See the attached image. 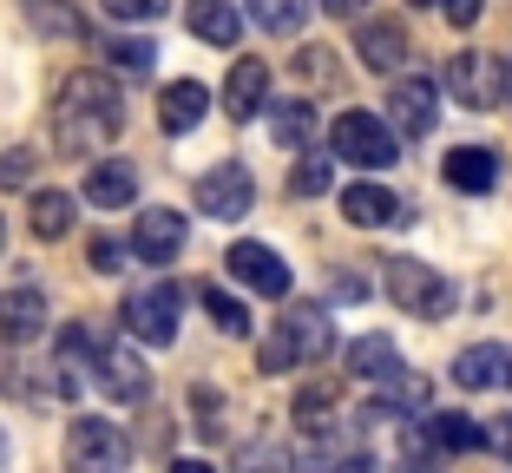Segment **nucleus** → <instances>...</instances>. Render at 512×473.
<instances>
[{
    "instance_id": "nucleus-1",
    "label": "nucleus",
    "mask_w": 512,
    "mask_h": 473,
    "mask_svg": "<svg viewBox=\"0 0 512 473\" xmlns=\"http://www.w3.org/2000/svg\"><path fill=\"white\" fill-rule=\"evenodd\" d=\"M119 132H125V92H119L112 73L86 66V73H73L60 92H53V145H60L66 158L106 152Z\"/></svg>"
},
{
    "instance_id": "nucleus-2",
    "label": "nucleus",
    "mask_w": 512,
    "mask_h": 473,
    "mask_svg": "<svg viewBox=\"0 0 512 473\" xmlns=\"http://www.w3.org/2000/svg\"><path fill=\"white\" fill-rule=\"evenodd\" d=\"M335 349V329L316 303H289V316L276 322V336L263 342V375H289L302 362H322Z\"/></svg>"
},
{
    "instance_id": "nucleus-3",
    "label": "nucleus",
    "mask_w": 512,
    "mask_h": 473,
    "mask_svg": "<svg viewBox=\"0 0 512 473\" xmlns=\"http://www.w3.org/2000/svg\"><path fill=\"white\" fill-rule=\"evenodd\" d=\"M119 316H125V336L151 342V349H171V342H178V316H184V290L171 283V276L138 283V290L119 303Z\"/></svg>"
},
{
    "instance_id": "nucleus-4",
    "label": "nucleus",
    "mask_w": 512,
    "mask_h": 473,
    "mask_svg": "<svg viewBox=\"0 0 512 473\" xmlns=\"http://www.w3.org/2000/svg\"><path fill=\"white\" fill-rule=\"evenodd\" d=\"M132 467V441L106 414H79L66 428V473H125Z\"/></svg>"
},
{
    "instance_id": "nucleus-5",
    "label": "nucleus",
    "mask_w": 512,
    "mask_h": 473,
    "mask_svg": "<svg viewBox=\"0 0 512 473\" xmlns=\"http://www.w3.org/2000/svg\"><path fill=\"white\" fill-rule=\"evenodd\" d=\"M388 296L401 316H421V322L453 316V283L421 257H388Z\"/></svg>"
},
{
    "instance_id": "nucleus-6",
    "label": "nucleus",
    "mask_w": 512,
    "mask_h": 473,
    "mask_svg": "<svg viewBox=\"0 0 512 473\" xmlns=\"http://www.w3.org/2000/svg\"><path fill=\"white\" fill-rule=\"evenodd\" d=\"M329 152L342 158V165L388 171L394 158H401V138H394V125L375 119V112H342V119L329 125Z\"/></svg>"
},
{
    "instance_id": "nucleus-7",
    "label": "nucleus",
    "mask_w": 512,
    "mask_h": 473,
    "mask_svg": "<svg viewBox=\"0 0 512 473\" xmlns=\"http://www.w3.org/2000/svg\"><path fill=\"white\" fill-rule=\"evenodd\" d=\"M447 99L467 112H499V99H506V60L480 53V46L447 53Z\"/></svg>"
},
{
    "instance_id": "nucleus-8",
    "label": "nucleus",
    "mask_w": 512,
    "mask_h": 473,
    "mask_svg": "<svg viewBox=\"0 0 512 473\" xmlns=\"http://www.w3.org/2000/svg\"><path fill=\"white\" fill-rule=\"evenodd\" d=\"M250 204H256V178H250V165H237V158H224V165H211L204 178H197V211L217 217V224L250 217Z\"/></svg>"
},
{
    "instance_id": "nucleus-9",
    "label": "nucleus",
    "mask_w": 512,
    "mask_h": 473,
    "mask_svg": "<svg viewBox=\"0 0 512 473\" xmlns=\"http://www.w3.org/2000/svg\"><path fill=\"white\" fill-rule=\"evenodd\" d=\"M434 112H440L434 79L407 73V79H394V86H388V125H394V138H427V132H434Z\"/></svg>"
},
{
    "instance_id": "nucleus-10",
    "label": "nucleus",
    "mask_w": 512,
    "mask_h": 473,
    "mask_svg": "<svg viewBox=\"0 0 512 473\" xmlns=\"http://www.w3.org/2000/svg\"><path fill=\"white\" fill-rule=\"evenodd\" d=\"M224 270L237 276L243 290H256V296H289V263L276 257L270 244H256V237H243V244L224 250Z\"/></svg>"
},
{
    "instance_id": "nucleus-11",
    "label": "nucleus",
    "mask_w": 512,
    "mask_h": 473,
    "mask_svg": "<svg viewBox=\"0 0 512 473\" xmlns=\"http://www.w3.org/2000/svg\"><path fill=\"white\" fill-rule=\"evenodd\" d=\"M184 237H191V230H184V211H171V204L132 217V257L138 263H178Z\"/></svg>"
},
{
    "instance_id": "nucleus-12",
    "label": "nucleus",
    "mask_w": 512,
    "mask_h": 473,
    "mask_svg": "<svg viewBox=\"0 0 512 473\" xmlns=\"http://www.w3.org/2000/svg\"><path fill=\"white\" fill-rule=\"evenodd\" d=\"M92 368H99V388L106 401H145L151 395V368L132 342H106V349H92Z\"/></svg>"
},
{
    "instance_id": "nucleus-13",
    "label": "nucleus",
    "mask_w": 512,
    "mask_h": 473,
    "mask_svg": "<svg viewBox=\"0 0 512 473\" xmlns=\"http://www.w3.org/2000/svg\"><path fill=\"white\" fill-rule=\"evenodd\" d=\"M440 178H447L453 191H467V198H486V191L506 178V158L486 152V145H453V152L440 158Z\"/></svg>"
},
{
    "instance_id": "nucleus-14",
    "label": "nucleus",
    "mask_w": 512,
    "mask_h": 473,
    "mask_svg": "<svg viewBox=\"0 0 512 473\" xmlns=\"http://www.w3.org/2000/svg\"><path fill=\"white\" fill-rule=\"evenodd\" d=\"M86 204L92 211H132V198H138V165L132 158H99V165L86 171Z\"/></svg>"
},
{
    "instance_id": "nucleus-15",
    "label": "nucleus",
    "mask_w": 512,
    "mask_h": 473,
    "mask_svg": "<svg viewBox=\"0 0 512 473\" xmlns=\"http://www.w3.org/2000/svg\"><path fill=\"white\" fill-rule=\"evenodd\" d=\"M46 296L33 290V283H20V290H7L0 296V342H14V349H27V342H40L46 336Z\"/></svg>"
},
{
    "instance_id": "nucleus-16",
    "label": "nucleus",
    "mask_w": 512,
    "mask_h": 473,
    "mask_svg": "<svg viewBox=\"0 0 512 473\" xmlns=\"http://www.w3.org/2000/svg\"><path fill=\"white\" fill-rule=\"evenodd\" d=\"M204 112H211V92L197 86V79H171V86L158 92V125H165L171 138L197 132V125H204Z\"/></svg>"
},
{
    "instance_id": "nucleus-17",
    "label": "nucleus",
    "mask_w": 512,
    "mask_h": 473,
    "mask_svg": "<svg viewBox=\"0 0 512 473\" xmlns=\"http://www.w3.org/2000/svg\"><path fill=\"white\" fill-rule=\"evenodd\" d=\"M263 106H270V66H263V60H237L230 79H224V112L243 125V119H256Z\"/></svg>"
},
{
    "instance_id": "nucleus-18",
    "label": "nucleus",
    "mask_w": 512,
    "mask_h": 473,
    "mask_svg": "<svg viewBox=\"0 0 512 473\" xmlns=\"http://www.w3.org/2000/svg\"><path fill=\"white\" fill-rule=\"evenodd\" d=\"M355 53H362L368 73H394L407 60V27L401 20H362L355 27Z\"/></svg>"
},
{
    "instance_id": "nucleus-19",
    "label": "nucleus",
    "mask_w": 512,
    "mask_h": 473,
    "mask_svg": "<svg viewBox=\"0 0 512 473\" xmlns=\"http://www.w3.org/2000/svg\"><path fill=\"white\" fill-rule=\"evenodd\" d=\"M184 27H191L204 46H237L243 40L237 0H184Z\"/></svg>"
},
{
    "instance_id": "nucleus-20",
    "label": "nucleus",
    "mask_w": 512,
    "mask_h": 473,
    "mask_svg": "<svg viewBox=\"0 0 512 473\" xmlns=\"http://www.w3.org/2000/svg\"><path fill=\"white\" fill-rule=\"evenodd\" d=\"M342 368L355 382H388L394 368H401V349H394V336H355L342 349Z\"/></svg>"
},
{
    "instance_id": "nucleus-21",
    "label": "nucleus",
    "mask_w": 512,
    "mask_h": 473,
    "mask_svg": "<svg viewBox=\"0 0 512 473\" xmlns=\"http://www.w3.org/2000/svg\"><path fill=\"white\" fill-rule=\"evenodd\" d=\"M453 382L473 388V395H480V388H499V382H506V349H499V342H473V349H460V355H453Z\"/></svg>"
},
{
    "instance_id": "nucleus-22",
    "label": "nucleus",
    "mask_w": 512,
    "mask_h": 473,
    "mask_svg": "<svg viewBox=\"0 0 512 473\" xmlns=\"http://www.w3.org/2000/svg\"><path fill=\"white\" fill-rule=\"evenodd\" d=\"M342 217H348L355 230H375V224L407 217V211L394 204V191H381V184H348V191H342Z\"/></svg>"
},
{
    "instance_id": "nucleus-23",
    "label": "nucleus",
    "mask_w": 512,
    "mask_h": 473,
    "mask_svg": "<svg viewBox=\"0 0 512 473\" xmlns=\"http://www.w3.org/2000/svg\"><path fill=\"white\" fill-rule=\"evenodd\" d=\"M270 132H276V145H289V152H302L309 138H316V112L302 106V99H270Z\"/></svg>"
},
{
    "instance_id": "nucleus-24",
    "label": "nucleus",
    "mask_w": 512,
    "mask_h": 473,
    "mask_svg": "<svg viewBox=\"0 0 512 473\" xmlns=\"http://www.w3.org/2000/svg\"><path fill=\"white\" fill-rule=\"evenodd\" d=\"M309 7H316V0H250V20L263 33H276V40H289V33L309 27Z\"/></svg>"
},
{
    "instance_id": "nucleus-25",
    "label": "nucleus",
    "mask_w": 512,
    "mask_h": 473,
    "mask_svg": "<svg viewBox=\"0 0 512 473\" xmlns=\"http://www.w3.org/2000/svg\"><path fill=\"white\" fill-rule=\"evenodd\" d=\"M434 447H447V454H480L486 447V428L473 421V414H434Z\"/></svg>"
},
{
    "instance_id": "nucleus-26",
    "label": "nucleus",
    "mask_w": 512,
    "mask_h": 473,
    "mask_svg": "<svg viewBox=\"0 0 512 473\" xmlns=\"http://www.w3.org/2000/svg\"><path fill=\"white\" fill-rule=\"evenodd\" d=\"M66 230H73V198L66 191H33V237L60 244Z\"/></svg>"
},
{
    "instance_id": "nucleus-27",
    "label": "nucleus",
    "mask_w": 512,
    "mask_h": 473,
    "mask_svg": "<svg viewBox=\"0 0 512 473\" xmlns=\"http://www.w3.org/2000/svg\"><path fill=\"white\" fill-rule=\"evenodd\" d=\"M27 14L40 33H53V40H86V20H79V7H66V0H27Z\"/></svg>"
},
{
    "instance_id": "nucleus-28",
    "label": "nucleus",
    "mask_w": 512,
    "mask_h": 473,
    "mask_svg": "<svg viewBox=\"0 0 512 473\" xmlns=\"http://www.w3.org/2000/svg\"><path fill=\"white\" fill-rule=\"evenodd\" d=\"M197 303L211 309V322L224 329V336H237V342L250 336V309H243V303H237L230 290H217V283H204V290H197Z\"/></svg>"
},
{
    "instance_id": "nucleus-29",
    "label": "nucleus",
    "mask_w": 512,
    "mask_h": 473,
    "mask_svg": "<svg viewBox=\"0 0 512 473\" xmlns=\"http://www.w3.org/2000/svg\"><path fill=\"white\" fill-rule=\"evenodd\" d=\"M106 60L119 66V73H132V79H145L151 66H158V46L145 40V33H125V40H112L106 46Z\"/></svg>"
},
{
    "instance_id": "nucleus-30",
    "label": "nucleus",
    "mask_w": 512,
    "mask_h": 473,
    "mask_svg": "<svg viewBox=\"0 0 512 473\" xmlns=\"http://www.w3.org/2000/svg\"><path fill=\"white\" fill-rule=\"evenodd\" d=\"M329 184H335V165H329V158H302V165L289 171V191H296V198H322Z\"/></svg>"
},
{
    "instance_id": "nucleus-31",
    "label": "nucleus",
    "mask_w": 512,
    "mask_h": 473,
    "mask_svg": "<svg viewBox=\"0 0 512 473\" xmlns=\"http://www.w3.org/2000/svg\"><path fill=\"white\" fill-rule=\"evenodd\" d=\"M33 165H40V158H33L27 145L0 152V191H20V184H33Z\"/></svg>"
},
{
    "instance_id": "nucleus-32",
    "label": "nucleus",
    "mask_w": 512,
    "mask_h": 473,
    "mask_svg": "<svg viewBox=\"0 0 512 473\" xmlns=\"http://www.w3.org/2000/svg\"><path fill=\"white\" fill-rule=\"evenodd\" d=\"M86 263L99 276H119L125 270V244H119V237H92V244H86Z\"/></svg>"
},
{
    "instance_id": "nucleus-33",
    "label": "nucleus",
    "mask_w": 512,
    "mask_h": 473,
    "mask_svg": "<svg viewBox=\"0 0 512 473\" xmlns=\"http://www.w3.org/2000/svg\"><path fill=\"white\" fill-rule=\"evenodd\" d=\"M99 7H106L112 20H138V27H145V20H158L171 7V0H99Z\"/></svg>"
},
{
    "instance_id": "nucleus-34",
    "label": "nucleus",
    "mask_w": 512,
    "mask_h": 473,
    "mask_svg": "<svg viewBox=\"0 0 512 473\" xmlns=\"http://www.w3.org/2000/svg\"><path fill=\"white\" fill-rule=\"evenodd\" d=\"M322 408H335V388H302L296 395V421H316Z\"/></svg>"
},
{
    "instance_id": "nucleus-35",
    "label": "nucleus",
    "mask_w": 512,
    "mask_h": 473,
    "mask_svg": "<svg viewBox=\"0 0 512 473\" xmlns=\"http://www.w3.org/2000/svg\"><path fill=\"white\" fill-rule=\"evenodd\" d=\"M440 7H447V20H453V27H473V20L486 14V0H440Z\"/></svg>"
},
{
    "instance_id": "nucleus-36",
    "label": "nucleus",
    "mask_w": 512,
    "mask_h": 473,
    "mask_svg": "<svg viewBox=\"0 0 512 473\" xmlns=\"http://www.w3.org/2000/svg\"><path fill=\"white\" fill-rule=\"evenodd\" d=\"M362 290H368V283H362L355 270H342V276L329 283V296H342V303H362Z\"/></svg>"
},
{
    "instance_id": "nucleus-37",
    "label": "nucleus",
    "mask_w": 512,
    "mask_h": 473,
    "mask_svg": "<svg viewBox=\"0 0 512 473\" xmlns=\"http://www.w3.org/2000/svg\"><path fill=\"white\" fill-rule=\"evenodd\" d=\"M486 447H499V454L512 460V414H499L493 428H486Z\"/></svg>"
},
{
    "instance_id": "nucleus-38",
    "label": "nucleus",
    "mask_w": 512,
    "mask_h": 473,
    "mask_svg": "<svg viewBox=\"0 0 512 473\" xmlns=\"http://www.w3.org/2000/svg\"><path fill=\"white\" fill-rule=\"evenodd\" d=\"M322 7H329L335 20H355V14H362V7H368V0H322Z\"/></svg>"
},
{
    "instance_id": "nucleus-39",
    "label": "nucleus",
    "mask_w": 512,
    "mask_h": 473,
    "mask_svg": "<svg viewBox=\"0 0 512 473\" xmlns=\"http://www.w3.org/2000/svg\"><path fill=\"white\" fill-rule=\"evenodd\" d=\"M335 473H375V460H368V454H348V460H342Z\"/></svg>"
},
{
    "instance_id": "nucleus-40",
    "label": "nucleus",
    "mask_w": 512,
    "mask_h": 473,
    "mask_svg": "<svg viewBox=\"0 0 512 473\" xmlns=\"http://www.w3.org/2000/svg\"><path fill=\"white\" fill-rule=\"evenodd\" d=\"M171 473H217L211 460H171Z\"/></svg>"
},
{
    "instance_id": "nucleus-41",
    "label": "nucleus",
    "mask_w": 512,
    "mask_h": 473,
    "mask_svg": "<svg viewBox=\"0 0 512 473\" xmlns=\"http://www.w3.org/2000/svg\"><path fill=\"white\" fill-rule=\"evenodd\" d=\"M506 99H512V60H506Z\"/></svg>"
},
{
    "instance_id": "nucleus-42",
    "label": "nucleus",
    "mask_w": 512,
    "mask_h": 473,
    "mask_svg": "<svg viewBox=\"0 0 512 473\" xmlns=\"http://www.w3.org/2000/svg\"><path fill=\"white\" fill-rule=\"evenodd\" d=\"M0 467H7V434H0Z\"/></svg>"
},
{
    "instance_id": "nucleus-43",
    "label": "nucleus",
    "mask_w": 512,
    "mask_h": 473,
    "mask_svg": "<svg viewBox=\"0 0 512 473\" xmlns=\"http://www.w3.org/2000/svg\"><path fill=\"white\" fill-rule=\"evenodd\" d=\"M0 250H7V217H0Z\"/></svg>"
},
{
    "instance_id": "nucleus-44",
    "label": "nucleus",
    "mask_w": 512,
    "mask_h": 473,
    "mask_svg": "<svg viewBox=\"0 0 512 473\" xmlns=\"http://www.w3.org/2000/svg\"><path fill=\"white\" fill-rule=\"evenodd\" d=\"M506 382H512V349H506Z\"/></svg>"
},
{
    "instance_id": "nucleus-45",
    "label": "nucleus",
    "mask_w": 512,
    "mask_h": 473,
    "mask_svg": "<svg viewBox=\"0 0 512 473\" xmlns=\"http://www.w3.org/2000/svg\"><path fill=\"white\" fill-rule=\"evenodd\" d=\"M421 7H440V0H421Z\"/></svg>"
}]
</instances>
